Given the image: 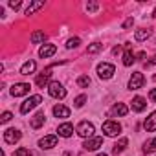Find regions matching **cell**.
Segmentation results:
<instances>
[{
	"instance_id": "obj_1",
	"label": "cell",
	"mask_w": 156,
	"mask_h": 156,
	"mask_svg": "<svg viewBox=\"0 0 156 156\" xmlns=\"http://www.w3.org/2000/svg\"><path fill=\"white\" fill-rule=\"evenodd\" d=\"M48 94L55 99H64L66 98V88L59 83V81H51L48 85Z\"/></svg>"
},
{
	"instance_id": "obj_2",
	"label": "cell",
	"mask_w": 156,
	"mask_h": 156,
	"mask_svg": "<svg viewBox=\"0 0 156 156\" xmlns=\"http://www.w3.org/2000/svg\"><path fill=\"white\" fill-rule=\"evenodd\" d=\"M103 132H105L107 136L114 138V136H118V134L121 132V125H119L118 121H114V119H107V121L103 123Z\"/></svg>"
},
{
	"instance_id": "obj_3",
	"label": "cell",
	"mask_w": 156,
	"mask_h": 156,
	"mask_svg": "<svg viewBox=\"0 0 156 156\" xmlns=\"http://www.w3.org/2000/svg\"><path fill=\"white\" fill-rule=\"evenodd\" d=\"M42 103V98L41 96H31L30 99H26L22 105H20V114H28L30 110H33L35 107H39Z\"/></svg>"
},
{
	"instance_id": "obj_4",
	"label": "cell",
	"mask_w": 156,
	"mask_h": 156,
	"mask_svg": "<svg viewBox=\"0 0 156 156\" xmlns=\"http://www.w3.org/2000/svg\"><path fill=\"white\" fill-rule=\"evenodd\" d=\"M77 134H79L81 138H85V140L94 138V125L90 121H81L79 125H77Z\"/></svg>"
},
{
	"instance_id": "obj_5",
	"label": "cell",
	"mask_w": 156,
	"mask_h": 156,
	"mask_svg": "<svg viewBox=\"0 0 156 156\" xmlns=\"http://www.w3.org/2000/svg\"><path fill=\"white\" fill-rule=\"evenodd\" d=\"M114 72H116V68H114V64H110V62H101V64L98 66V75H99V79H110V77L114 75Z\"/></svg>"
},
{
	"instance_id": "obj_6",
	"label": "cell",
	"mask_w": 156,
	"mask_h": 156,
	"mask_svg": "<svg viewBox=\"0 0 156 156\" xmlns=\"http://www.w3.org/2000/svg\"><path fill=\"white\" fill-rule=\"evenodd\" d=\"M143 83H145L143 73H141V72H134L132 77L129 79V88H130V90H140V88L143 87Z\"/></svg>"
},
{
	"instance_id": "obj_7",
	"label": "cell",
	"mask_w": 156,
	"mask_h": 156,
	"mask_svg": "<svg viewBox=\"0 0 156 156\" xmlns=\"http://www.w3.org/2000/svg\"><path fill=\"white\" fill-rule=\"evenodd\" d=\"M55 64H51V66H48L46 70H42L39 75H37V79H35V83H37V87H41V88H44L46 85H48V81H50V75H51V68H53Z\"/></svg>"
},
{
	"instance_id": "obj_8",
	"label": "cell",
	"mask_w": 156,
	"mask_h": 156,
	"mask_svg": "<svg viewBox=\"0 0 156 156\" xmlns=\"http://www.w3.org/2000/svg\"><path fill=\"white\" fill-rule=\"evenodd\" d=\"M30 94V85L28 83H15L11 87V96L13 98H20V96H26Z\"/></svg>"
},
{
	"instance_id": "obj_9",
	"label": "cell",
	"mask_w": 156,
	"mask_h": 156,
	"mask_svg": "<svg viewBox=\"0 0 156 156\" xmlns=\"http://www.w3.org/2000/svg\"><path fill=\"white\" fill-rule=\"evenodd\" d=\"M101 145H103V138H99V136H94V138H88V140H85V143H83V149H85V151H98Z\"/></svg>"
},
{
	"instance_id": "obj_10",
	"label": "cell",
	"mask_w": 156,
	"mask_h": 156,
	"mask_svg": "<svg viewBox=\"0 0 156 156\" xmlns=\"http://www.w3.org/2000/svg\"><path fill=\"white\" fill-rule=\"evenodd\" d=\"M20 130L19 129H8L6 132H4V140H6V143H17L19 140H20Z\"/></svg>"
},
{
	"instance_id": "obj_11",
	"label": "cell",
	"mask_w": 156,
	"mask_h": 156,
	"mask_svg": "<svg viewBox=\"0 0 156 156\" xmlns=\"http://www.w3.org/2000/svg\"><path fill=\"white\" fill-rule=\"evenodd\" d=\"M57 145V136L55 134H50V136H44L39 140V147L41 149H51Z\"/></svg>"
},
{
	"instance_id": "obj_12",
	"label": "cell",
	"mask_w": 156,
	"mask_h": 156,
	"mask_svg": "<svg viewBox=\"0 0 156 156\" xmlns=\"http://www.w3.org/2000/svg\"><path fill=\"white\" fill-rule=\"evenodd\" d=\"M55 51H57V46H55V44H44V46L39 50V57L48 59V57L55 55Z\"/></svg>"
},
{
	"instance_id": "obj_13",
	"label": "cell",
	"mask_w": 156,
	"mask_h": 156,
	"mask_svg": "<svg viewBox=\"0 0 156 156\" xmlns=\"http://www.w3.org/2000/svg\"><path fill=\"white\" fill-rule=\"evenodd\" d=\"M44 121H46V116H44V112H37V114L31 118L30 125H31V129H41V127L44 125Z\"/></svg>"
},
{
	"instance_id": "obj_14",
	"label": "cell",
	"mask_w": 156,
	"mask_h": 156,
	"mask_svg": "<svg viewBox=\"0 0 156 156\" xmlns=\"http://www.w3.org/2000/svg\"><path fill=\"white\" fill-rule=\"evenodd\" d=\"M57 132H59V136H62V138H70V136L73 134V125H72V123H61L59 129H57Z\"/></svg>"
},
{
	"instance_id": "obj_15",
	"label": "cell",
	"mask_w": 156,
	"mask_h": 156,
	"mask_svg": "<svg viewBox=\"0 0 156 156\" xmlns=\"http://www.w3.org/2000/svg\"><path fill=\"white\" fill-rule=\"evenodd\" d=\"M143 129H145L147 132H154V130H156V110L143 121Z\"/></svg>"
},
{
	"instance_id": "obj_16",
	"label": "cell",
	"mask_w": 156,
	"mask_h": 156,
	"mask_svg": "<svg viewBox=\"0 0 156 156\" xmlns=\"http://www.w3.org/2000/svg\"><path fill=\"white\" fill-rule=\"evenodd\" d=\"M136 61L132 50H130V44H125V53H123V64L125 66H132V62Z\"/></svg>"
},
{
	"instance_id": "obj_17",
	"label": "cell",
	"mask_w": 156,
	"mask_h": 156,
	"mask_svg": "<svg viewBox=\"0 0 156 156\" xmlns=\"http://www.w3.org/2000/svg\"><path fill=\"white\" fill-rule=\"evenodd\" d=\"M151 35H152V30H151V28H141V30H138V31L134 33V39H136L138 42H141V41H147Z\"/></svg>"
},
{
	"instance_id": "obj_18",
	"label": "cell",
	"mask_w": 156,
	"mask_h": 156,
	"mask_svg": "<svg viewBox=\"0 0 156 156\" xmlns=\"http://www.w3.org/2000/svg\"><path fill=\"white\" fill-rule=\"evenodd\" d=\"M145 107H147V101L141 96H136L132 99V110L134 112H141V110H145Z\"/></svg>"
},
{
	"instance_id": "obj_19",
	"label": "cell",
	"mask_w": 156,
	"mask_h": 156,
	"mask_svg": "<svg viewBox=\"0 0 156 156\" xmlns=\"http://www.w3.org/2000/svg\"><path fill=\"white\" fill-rule=\"evenodd\" d=\"M44 8V0H35V2H31L30 6H28V9H26V15L30 17V15H35L39 9H42Z\"/></svg>"
},
{
	"instance_id": "obj_20",
	"label": "cell",
	"mask_w": 156,
	"mask_h": 156,
	"mask_svg": "<svg viewBox=\"0 0 156 156\" xmlns=\"http://www.w3.org/2000/svg\"><path fill=\"white\" fill-rule=\"evenodd\" d=\"M35 68H37V62L35 61H26L22 64V68H20V75H30V73L35 72Z\"/></svg>"
},
{
	"instance_id": "obj_21",
	"label": "cell",
	"mask_w": 156,
	"mask_h": 156,
	"mask_svg": "<svg viewBox=\"0 0 156 156\" xmlns=\"http://www.w3.org/2000/svg\"><path fill=\"white\" fill-rule=\"evenodd\" d=\"M53 114H55V118H70V108L64 105H55Z\"/></svg>"
},
{
	"instance_id": "obj_22",
	"label": "cell",
	"mask_w": 156,
	"mask_h": 156,
	"mask_svg": "<svg viewBox=\"0 0 156 156\" xmlns=\"http://www.w3.org/2000/svg\"><path fill=\"white\" fill-rule=\"evenodd\" d=\"M127 114H129L127 105H123V103H116V105L112 107V116H127Z\"/></svg>"
},
{
	"instance_id": "obj_23",
	"label": "cell",
	"mask_w": 156,
	"mask_h": 156,
	"mask_svg": "<svg viewBox=\"0 0 156 156\" xmlns=\"http://www.w3.org/2000/svg\"><path fill=\"white\" fill-rule=\"evenodd\" d=\"M127 145H129V140H127V138H121V140L112 147V154H116V156H118V154H121V152L125 151V147H127Z\"/></svg>"
},
{
	"instance_id": "obj_24",
	"label": "cell",
	"mask_w": 156,
	"mask_h": 156,
	"mask_svg": "<svg viewBox=\"0 0 156 156\" xmlns=\"http://www.w3.org/2000/svg\"><path fill=\"white\" fill-rule=\"evenodd\" d=\"M143 152L145 154H151V152H156V138H151L143 143Z\"/></svg>"
},
{
	"instance_id": "obj_25",
	"label": "cell",
	"mask_w": 156,
	"mask_h": 156,
	"mask_svg": "<svg viewBox=\"0 0 156 156\" xmlns=\"http://www.w3.org/2000/svg\"><path fill=\"white\" fill-rule=\"evenodd\" d=\"M46 41V33L44 31H33L31 33V42L33 44H41V42H44Z\"/></svg>"
},
{
	"instance_id": "obj_26",
	"label": "cell",
	"mask_w": 156,
	"mask_h": 156,
	"mask_svg": "<svg viewBox=\"0 0 156 156\" xmlns=\"http://www.w3.org/2000/svg\"><path fill=\"white\" fill-rule=\"evenodd\" d=\"M77 85H79L81 88H87L90 85V77L88 75H79V77H77Z\"/></svg>"
},
{
	"instance_id": "obj_27",
	"label": "cell",
	"mask_w": 156,
	"mask_h": 156,
	"mask_svg": "<svg viewBox=\"0 0 156 156\" xmlns=\"http://www.w3.org/2000/svg\"><path fill=\"white\" fill-rule=\"evenodd\" d=\"M103 50V44L101 42H94V44H90L88 48H87V53H98V51H101Z\"/></svg>"
},
{
	"instance_id": "obj_28",
	"label": "cell",
	"mask_w": 156,
	"mask_h": 156,
	"mask_svg": "<svg viewBox=\"0 0 156 156\" xmlns=\"http://www.w3.org/2000/svg\"><path fill=\"white\" fill-rule=\"evenodd\" d=\"M79 44H81V39H79V37H72V39H68L66 48H68V50H72V48H77Z\"/></svg>"
},
{
	"instance_id": "obj_29",
	"label": "cell",
	"mask_w": 156,
	"mask_h": 156,
	"mask_svg": "<svg viewBox=\"0 0 156 156\" xmlns=\"http://www.w3.org/2000/svg\"><path fill=\"white\" fill-rule=\"evenodd\" d=\"M85 103H87V96H77L75 101H73V107H75V108H81Z\"/></svg>"
},
{
	"instance_id": "obj_30",
	"label": "cell",
	"mask_w": 156,
	"mask_h": 156,
	"mask_svg": "<svg viewBox=\"0 0 156 156\" xmlns=\"http://www.w3.org/2000/svg\"><path fill=\"white\" fill-rule=\"evenodd\" d=\"M13 156H31V151L30 149H26V147H20V149H17L15 151V154Z\"/></svg>"
},
{
	"instance_id": "obj_31",
	"label": "cell",
	"mask_w": 156,
	"mask_h": 156,
	"mask_svg": "<svg viewBox=\"0 0 156 156\" xmlns=\"http://www.w3.org/2000/svg\"><path fill=\"white\" fill-rule=\"evenodd\" d=\"M11 118H13V114H11V112H4L2 116H0V123H8Z\"/></svg>"
},
{
	"instance_id": "obj_32",
	"label": "cell",
	"mask_w": 156,
	"mask_h": 156,
	"mask_svg": "<svg viewBox=\"0 0 156 156\" xmlns=\"http://www.w3.org/2000/svg\"><path fill=\"white\" fill-rule=\"evenodd\" d=\"M132 24H134V19H132V17H129V19H127L125 22H123V30H129V28H130Z\"/></svg>"
},
{
	"instance_id": "obj_33",
	"label": "cell",
	"mask_w": 156,
	"mask_h": 156,
	"mask_svg": "<svg viewBox=\"0 0 156 156\" xmlns=\"http://www.w3.org/2000/svg\"><path fill=\"white\" fill-rule=\"evenodd\" d=\"M20 6H22L20 0H17V2H9V8H11V9H19Z\"/></svg>"
},
{
	"instance_id": "obj_34",
	"label": "cell",
	"mask_w": 156,
	"mask_h": 156,
	"mask_svg": "<svg viewBox=\"0 0 156 156\" xmlns=\"http://www.w3.org/2000/svg\"><path fill=\"white\" fill-rule=\"evenodd\" d=\"M149 98H151V101H154V103H156V88H152V90L149 92Z\"/></svg>"
},
{
	"instance_id": "obj_35",
	"label": "cell",
	"mask_w": 156,
	"mask_h": 156,
	"mask_svg": "<svg viewBox=\"0 0 156 156\" xmlns=\"http://www.w3.org/2000/svg\"><path fill=\"white\" fill-rule=\"evenodd\" d=\"M152 64H156V55H154V57H152L151 61H147V62H145V66H147V68H151Z\"/></svg>"
},
{
	"instance_id": "obj_36",
	"label": "cell",
	"mask_w": 156,
	"mask_h": 156,
	"mask_svg": "<svg viewBox=\"0 0 156 156\" xmlns=\"http://www.w3.org/2000/svg\"><path fill=\"white\" fill-rule=\"evenodd\" d=\"M87 8H88V9H90V11H96V9H98V4H88V6H87Z\"/></svg>"
},
{
	"instance_id": "obj_37",
	"label": "cell",
	"mask_w": 156,
	"mask_h": 156,
	"mask_svg": "<svg viewBox=\"0 0 156 156\" xmlns=\"http://www.w3.org/2000/svg\"><path fill=\"white\" fill-rule=\"evenodd\" d=\"M143 57H145V51H140V53H138V55H136V59H138V61H141V59H143Z\"/></svg>"
},
{
	"instance_id": "obj_38",
	"label": "cell",
	"mask_w": 156,
	"mask_h": 156,
	"mask_svg": "<svg viewBox=\"0 0 156 156\" xmlns=\"http://www.w3.org/2000/svg\"><path fill=\"white\" fill-rule=\"evenodd\" d=\"M119 51H121V46H116V48L112 50V53H119Z\"/></svg>"
},
{
	"instance_id": "obj_39",
	"label": "cell",
	"mask_w": 156,
	"mask_h": 156,
	"mask_svg": "<svg viewBox=\"0 0 156 156\" xmlns=\"http://www.w3.org/2000/svg\"><path fill=\"white\" fill-rule=\"evenodd\" d=\"M98 156H108V154H105V152H101V154H98Z\"/></svg>"
},
{
	"instance_id": "obj_40",
	"label": "cell",
	"mask_w": 156,
	"mask_h": 156,
	"mask_svg": "<svg viewBox=\"0 0 156 156\" xmlns=\"http://www.w3.org/2000/svg\"><path fill=\"white\" fill-rule=\"evenodd\" d=\"M152 79H154V81H156V75H154V77H152Z\"/></svg>"
}]
</instances>
